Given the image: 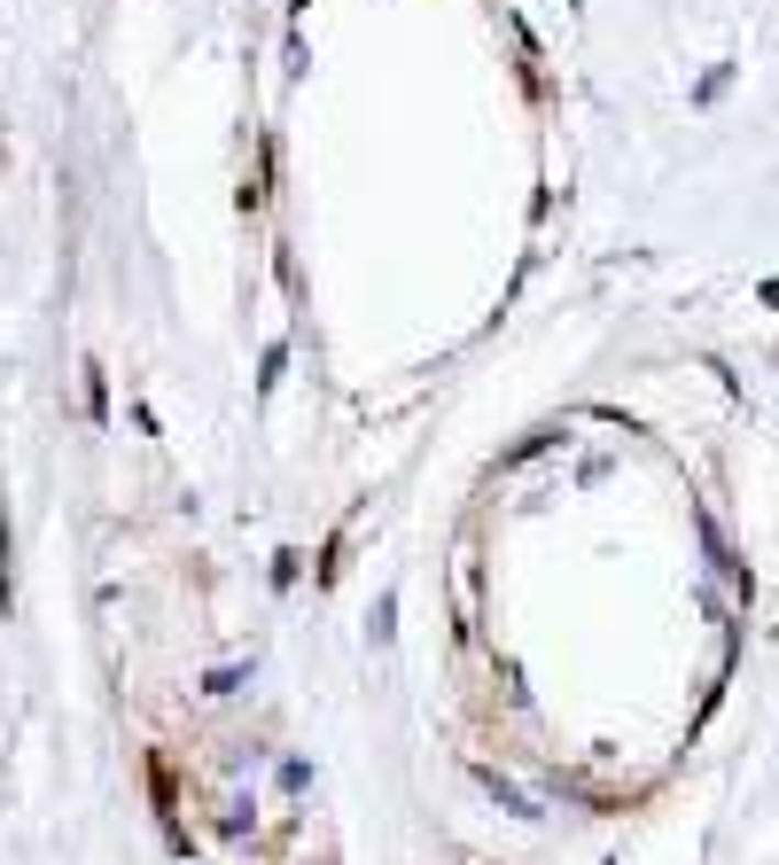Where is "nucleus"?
Wrapping results in <instances>:
<instances>
[{"mask_svg": "<svg viewBox=\"0 0 779 865\" xmlns=\"http://www.w3.org/2000/svg\"><path fill=\"white\" fill-rule=\"evenodd\" d=\"M242 678H249V670H242V663H226V670H211V678H203V695H234Z\"/></svg>", "mask_w": 779, "mask_h": 865, "instance_id": "f257e3e1", "label": "nucleus"}]
</instances>
